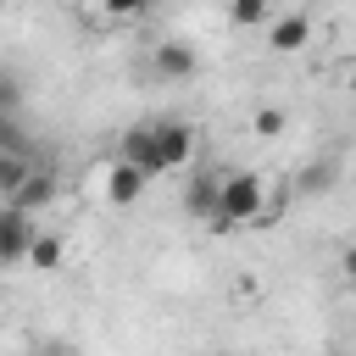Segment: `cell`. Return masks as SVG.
Segmentation results:
<instances>
[{"label": "cell", "instance_id": "6da1fadb", "mask_svg": "<svg viewBox=\"0 0 356 356\" xmlns=\"http://www.w3.org/2000/svg\"><path fill=\"white\" fill-rule=\"evenodd\" d=\"M273 217V200H267V178L250 172V167H234L222 172V200H217V217L211 228H256Z\"/></svg>", "mask_w": 356, "mask_h": 356}, {"label": "cell", "instance_id": "7a4b0ae2", "mask_svg": "<svg viewBox=\"0 0 356 356\" xmlns=\"http://www.w3.org/2000/svg\"><path fill=\"white\" fill-rule=\"evenodd\" d=\"M195 150H200V128L195 122H156V156H161V172H189L195 167Z\"/></svg>", "mask_w": 356, "mask_h": 356}, {"label": "cell", "instance_id": "3957f363", "mask_svg": "<svg viewBox=\"0 0 356 356\" xmlns=\"http://www.w3.org/2000/svg\"><path fill=\"white\" fill-rule=\"evenodd\" d=\"M145 189H150V172H139L134 161L111 156V161L100 167V195H106V206H134V200H145Z\"/></svg>", "mask_w": 356, "mask_h": 356}, {"label": "cell", "instance_id": "277c9868", "mask_svg": "<svg viewBox=\"0 0 356 356\" xmlns=\"http://www.w3.org/2000/svg\"><path fill=\"white\" fill-rule=\"evenodd\" d=\"M217 200H222V167H189V178H184V211L211 228Z\"/></svg>", "mask_w": 356, "mask_h": 356}, {"label": "cell", "instance_id": "5b68a950", "mask_svg": "<svg viewBox=\"0 0 356 356\" xmlns=\"http://www.w3.org/2000/svg\"><path fill=\"white\" fill-rule=\"evenodd\" d=\"M39 222L17 206H0V267H28V245H33Z\"/></svg>", "mask_w": 356, "mask_h": 356}, {"label": "cell", "instance_id": "8992f818", "mask_svg": "<svg viewBox=\"0 0 356 356\" xmlns=\"http://www.w3.org/2000/svg\"><path fill=\"white\" fill-rule=\"evenodd\" d=\"M150 72L167 78V83H184V78L200 72V50L189 39H161V44H150Z\"/></svg>", "mask_w": 356, "mask_h": 356}, {"label": "cell", "instance_id": "52a82bcc", "mask_svg": "<svg viewBox=\"0 0 356 356\" xmlns=\"http://www.w3.org/2000/svg\"><path fill=\"white\" fill-rule=\"evenodd\" d=\"M261 33H267V50L273 56H300L312 44V17L306 11H273V22Z\"/></svg>", "mask_w": 356, "mask_h": 356}, {"label": "cell", "instance_id": "ba28073f", "mask_svg": "<svg viewBox=\"0 0 356 356\" xmlns=\"http://www.w3.org/2000/svg\"><path fill=\"white\" fill-rule=\"evenodd\" d=\"M117 156H122V161H134L139 172L161 178V156H156V122H145V128H128V134H122V145H117Z\"/></svg>", "mask_w": 356, "mask_h": 356}, {"label": "cell", "instance_id": "9c48e42d", "mask_svg": "<svg viewBox=\"0 0 356 356\" xmlns=\"http://www.w3.org/2000/svg\"><path fill=\"white\" fill-rule=\"evenodd\" d=\"M28 267H33V273H61V267H67V239L50 234V228H39L33 245H28Z\"/></svg>", "mask_w": 356, "mask_h": 356}, {"label": "cell", "instance_id": "30bf717a", "mask_svg": "<svg viewBox=\"0 0 356 356\" xmlns=\"http://www.w3.org/2000/svg\"><path fill=\"white\" fill-rule=\"evenodd\" d=\"M39 167H33V156L28 150H0V206L6 200H17V189L33 178Z\"/></svg>", "mask_w": 356, "mask_h": 356}, {"label": "cell", "instance_id": "8fae6325", "mask_svg": "<svg viewBox=\"0 0 356 356\" xmlns=\"http://www.w3.org/2000/svg\"><path fill=\"white\" fill-rule=\"evenodd\" d=\"M50 200H56V178H50V172H33V178L17 189V200H6V206H17V211L33 217V211H44Z\"/></svg>", "mask_w": 356, "mask_h": 356}, {"label": "cell", "instance_id": "7c38bea8", "mask_svg": "<svg viewBox=\"0 0 356 356\" xmlns=\"http://www.w3.org/2000/svg\"><path fill=\"white\" fill-rule=\"evenodd\" d=\"M228 22L234 28H267L273 22V0H228Z\"/></svg>", "mask_w": 356, "mask_h": 356}, {"label": "cell", "instance_id": "4fadbf2b", "mask_svg": "<svg viewBox=\"0 0 356 356\" xmlns=\"http://www.w3.org/2000/svg\"><path fill=\"white\" fill-rule=\"evenodd\" d=\"M334 172H339V161H328V156H323V161H306L295 184H300L306 195H328V189H334Z\"/></svg>", "mask_w": 356, "mask_h": 356}, {"label": "cell", "instance_id": "5bb4252c", "mask_svg": "<svg viewBox=\"0 0 356 356\" xmlns=\"http://www.w3.org/2000/svg\"><path fill=\"white\" fill-rule=\"evenodd\" d=\"M284 128H289V111H284V106H261V111L250 117V134H261V139H278Z\"/></svg>", "mask_w": 356, "mask_h": 356}, {"label": "cell", "instance_id": "9a60e30c", "mask_svg": "<svg viewBox=\"0 0 356 356\" xmlns=\"http://www.w3.org/2000/svg\"><path fill=\"white\" fill-rule=\"evenodd\" d=\"M145 6H150V0H100V17H106V22H134Z\"/></svg>", "mask_w": 356, "mask_h": 356}, {"label": "cell", "instance_id": "2e32d148", "mask_svg": "<svg viewBox=\"0 0 356 356\" xmlns=\"http://www.w3.org/2000/svg\"><path fill=\"white\" fill-rule=\"evenodd\" d=\"M28 356H78V350H72L67 339H44V345H33Z\"/></svg>", "mask_w": 356, "mask_h": 356}, {"label": "cell", "instance_id": "e0dca14e", "mask_svg": "<svg viewBox=\"0 0 356 356\" xmlns=\"http://www.w3.org/2000/svg\"><path fill=\"white\" fill-rule=\"evenodd\" d=\"M339 273L356 284V245H345V250H339Z\"/></svg>", "mask_w": 356, "mask_h": 356}, {"label": "cell", "instance_id": "ac0fdd59", "mask_svg": "<svg viewBox=\"0 0 356 356\" xmlns=\"http://www.w3.org/2000/svg\"><path fill=\"white\" fill-rule=\"evenodd\" d=\"M0 6H6V0H0Z\"/></svg>", "mask_w": 356, "mask_h": 356}]
</instances>
